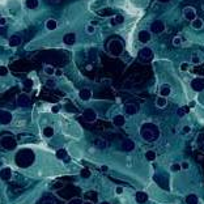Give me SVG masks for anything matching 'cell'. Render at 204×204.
<instances>
[{"label":"cell","mask_w":204,"mask_h":204,"mask_svg":"<svg viewBox=\"0 0 204 204\" xmlns=\"http://www.w3.org/2000/svg\"><path fill=\"white\" fill-rule=\"evenodd\" d=\"M186 203H187V204H198L199 199H198V196L195 194H190V195L186 196Z\"/></svg>","instance_id":"obj_27"},{"label":"cell","mask_w":204,"mask_h":204,"mask_svg":"<svg viewBox=\"0 0 204 204\" xmlns=\"http://www.w3.org/2000/svg\"><path fill=\"white\" fill-rule=\"evenodd\" d=\"M5 22H7V20L4 19V17H2V19H0V25H2V26H4V25H5Z\"/></svg>","instance_id":"obj_49"},{"label":"cell","mask_w":204,"mask_h":204,"mask_svg":"<svg viewBox=\"0 0 204 204\" xmlns=\"http://www.w3.org/2000/svg\"><path fill=\"white\" fill-rule=\"evenodd\" d=\"M63 42L66 43V45L72 46L73 43L76 42V34H75V33H67L66 36L63 37Z\"/></svg>","instance_id":"obj_17"},{"label":"cell","mask_w":204,"mask_h":204,"mask_svg":"<svg viewBox=\"0 0 204 204\" xmlns=\"http://www.w3.org/2000/svg\"><path fill=\"white\" fill-rule=\"evenodd\" d=\"M8 75V68L5 66H2L0 67V76L4 77V76H7Z\"/></svg>","instance_id":"obj_39"},{"label":"cell","mask_w":204,"mask_h":204,"mask_svg":"<svg viewBox=\"0 0 204 204\" xmlns=\"http://www.w3.org/2000/svg\"><path fill=\"white\" fill-rule=\"evenodd\" d=\"M173 45L174 46H181L182 45V38L181 37H174V40H173Z\"/></svg>","instance_id":"obj_40"},{"label":"cell","mask_w":204,"mask_h":204,"mask_svg":"<svg viewBox=\"0 0 204 204\" xmlns=\"http://www.w3.org/2000/svg\"><path fill=\"white\" fill-rule=\"evenodd\" d=\"M82 203H84V202H82L81 199H72L68 204H82Z\"/></svg>","instance_id":"obj_44"},{"label":"cell","mask_w":204,"mask_h":204,"mask_svg":"<svg viewBox=\"0 0 204 204\" xmlns=\"http://www.w3.org/2000/svg\"><path fill=\"white\" fill-rule=\"evenodd\" d=\"M46 85L47 86H55V81H53V80H49L46 82Z\"/></svg>","instance_id":"obj_48"},{"label":"cell","mask_w":204,"mask_h":204,"mask_svg":"<svg viewBox=\"0 0 204 204\" xmlns=\"http://www.w3.org/2000/svg\"><path fill=\"white\" fill-rule=\"evenodd\" d=\"M111 15H112V12L110 9H103V11L99 12V16H102V17H109Z\"/></svg>","instance_id":"obj_37"},{"label":"cell","mask_w":204,"mask_h":204,"mask_svg":"<svg viewBox=\"0 0 204 204\" xmlns=\"http://www.w3.org/2000/svg\"><path fill=\"white\" fill-rule=\"evenodd\" d=\"M188 67H190V66H188V63H186V62H185V63H182V64H181V71H182V72H186V71L188 69Z\"/></svg>","instance_id":"obj_43"},{"label":"cell","mask_w":204,"mask_h":204,"mask_svg":"<svg viewBox=\"0 0 204 204\" xmlns=\"http://www.w3.org/2000/svg\"><path fill=\"white\" fill-rule=\"evenodd\" d=\"M85 199H88L89 202H95L97 200V192H93V191H90V192H86L85 194Z\"/></svg>","instance_id":"obj_29"},{"label":"cell","mask_w":204,"mask_h":204,"mask_svg":"<svg viewBox=\"0 0 204 204\" xmlns=\"http://www.w3.org/2000/svg\"><path fill=\"white\" fill-rule=\"evenodd\" d=\"M140 136L148 143H153L160 137V128L153 123H144L140 128Z\"/></svg>","instance_id":"obj_1"},{"label":"cell","mask_w":204,"mask_h":204,"mask_svg":"<svg viewBox=\"0 0 204 204\" xmlns=\"http://www.w3.org/2000/svg\"><path fill=\"white\" fill-rule=\"evenodd\" d=\"M191 63H194V64H199L200 63V58L196 55V54H194L192 55V58H191Z\"/></svg>","instance_id":"obj_41"},{"label":"cell","mask_w":204,"mask_h":204,"mask_svg":"<svg viewBox=\"0 0 204 204\" xmlns=\"http://www.w3.org/2000/svg\"><path fill=\"white\" fill-rule=\"evenodd\" d=\"M79 97L82 101H89L90 97H92V92L89 89H81L79 92Z\"/></svg>","instance_id":"obj_19"},{"label":"cell","mask_w":204,"mask_h":204,"mask_svg":"<svg viewBox=\"0 0 204 204\" xmlns=\"http://www.w3.org/2000/svg\"><path fill=\"white\" fill-rule=\"evenodd\" d=\"M43 204H55V203H54L53 199H47V200H45V203H43Z\"/></svg>","instance_id":"obj_51"},{"label":"cell","mask_w":204,"mask_h":204,"mask_svg":"<svg viewBox=\"0 0 204 204\" xmlns=\"http://www.w3.org/2000/svg\"><path fill=\"white\" fill-rule=\"evenodd\" d=\"M13 119V115H12L11 111L7 110H2L0 111V123L2 124H9Z\"/></svg>","instance_id":"obj_8"},{"label":"cell","mask_w":204,"mask_h":204,"mask_svg":"<svg viewBox=\"0 0 204 204\" xmlns=\"http://www.w3.org/2000/svg\"><path fill=\"white\" fill-rule=\"evenodd\" d=\"M2 147L4 149H7V150H13L16 149V147H17V143L15 140V137H12V136H3L2 137Z\"/></svg>","instance_id":"obj_4"},{"label":"cell","mask_w":204,"mask_h":204,"mask_svg":"<svg viewBox=\"0 0 204 204\" xmlns=\"http://www.w3.org/2000/svg\"><path fill=\"white\" fill-rule=\"evenodd\" d=\"M51 110H53V112H58L59 111V107L58 106H53V109H51Z\"/></svg>","instance_id":"obj_52"},{"label":"cell","mask_w":204,"mask_h":204,"mask_svg":"<svg viewBox=\"0 0 204 204\" xmlns=\"http://www.w3.org/2000/svg\"><path fill=\"white\" fill-rule=\"evenodd\" d=\"M191 88H192L195 92H202L204 89V80L203 79H194L191 81Z\"/></svg>","instance_id":"obj_11"},{"label":"cell","mask_w":204,"mask_h":204,"mask_svg":"<svg viewBox=\"0 0 204 204\" xmlns=\"http://www.w3.org/2000/svg\"><path fill=\"white\" fill-rule=\"evenodd\" d=\"M153 58V53H152V50L148 49V47H143V49L139 51V59L141 60V62H149Z\"/></svg>","instance_id":"obj_5"},{"label":"cell","mask_w":204,"mask_h":204,"mask_svg":"<svg viewBox=\"0 0 204 204\" xmlns=\"http://www.w3.org/2000/svg\"><path fill=\"white\" fill-rule=\"evenodd\" d=\"M122 148L126 152H131V150L135 149V143H133L131 139H124V140L122 141Z\"/></svg>","instance_id":"obj_14"},{"label":"cell","mask_w":204,"mask_h":204,"mask_svg":"<svg viewBox=\"0 0 204 204\" xmlns=\"http://www.w3.org/2000/svg\"><path fill=\"white\" fill-rule=\"evenodd\" d=\"M109 53L114 56H118L123 53V43L119 40H112L109 42Z\"/></svg>","instance_id":"obj_3"},{"label":"cell","mask_w":204,"mask_h":204,"mask_svg":"<svg viewBox=\"0 0 204 204\" xmlns=\"http://www.w3.org/2000/svg\"><path fill=\"white\" fill-rule=\"evenodd\" d=\"M182 132H183V133H190L191 132V127H190V126H185V127L182 128Z\"/></svg>","instance_id":"obj_46"},{"label":"cell","mask_w":204,"mask_h":204,"mask_svg":"<svg viewBox=\"0 0 204 204\" xmlns=\"http://www.w3.org/2000/svg\"><path fill=\"white\" fill-rule=\"evenodd\" d=\"M170 93H171V88H170V85H168V84H164L161 86V89H160L161 97H168V95H170Z\"/></svg>","instance_id":"obj_22"},{"label":"cell","mask_w":204,"mask_h":204,"mask_svg":"<svg viewBox=\"0 0 204 204\" xmlns=\"http://www.w3.org/2000/svg\"><path fill=\"white\" fill-rule=\"evenodd\" d=\"M26 7L29 9H36L38 7V0H26Z\"/></svg>","instance_id":"obj_32"},{"label":"cell","mask_w":204,"mask_h":204,"mask_svg":"<svg viewBox=\"0 0 204 204\" xmlns=\"http://www.w3.org/2000/svg\"><path fill=\"white\" fill-rule=\"evenodd\" d=\"M50 2H53V3H59L60 0H50Z\"/></svg>","instance_id":"obj_56"},{"label":"cell","mask_w":204,"mask_h":204,"mask_svg":"<svg viewBox=\"0 0 204 204\" xmlns=\"http://www.w3.org/2000/svg\"><path fill=\"white\" fill-rule=\"evenodd\" d=\"M99 204H109V203H107V202H102V203H99Z\"/></svg>","instance_id":"obj_58"},{"label":"cell","mask_w":204,"mask_h":204,"mask_svg":"<svg viewBox=\"0 0 204 204\" xmlns=\"http://www.w3.org/2000/svg\"><path fill=\"white\" fill-rule=\"evenodd\" d=\"M82 118H84L85 122L93 123V122H95V119H97V112L93 109H85L84 112H82Z\"/></svg>","instance_id":"obj_6"},{"label":"cell","mask_w":204,"mask_h":204,"mask_svg":"<svg viewBox=\"0 0 204 204\" xmlns=\"http://www.w3.org/2000/svg\"><path fill=\"white\" fill-rule=\"evenodd\" d=\"M16 165L20 168H28L34 162V153L30 149H22L16 154Z\"/></svg>","instance_id":"obj_2"},{"label":"cell","mask_w":204,"mask_h":204,"mask_svg":"<svg viewBox=\"0 0 204 204\" xmlns=\"http://www.w3.org/2000/svg\"><path fill=\"white\" fill-rule=\"evenodd\" d=\"M114 20L116 21V24H123L124 22V16L123 15H115V17H114Z\"/></svg>","instance_id":"obj_36"},{"label":"cell","mask_w":204,"mask_h":204,"mask_svg":"<svg viewBox=\"0 0 204 204\" xmlns=\"http://www.w3.org/2000/svg\"><path fill=\"white\" fill-rule=\"evenodd\" d=\"M56 28H58V22L54 20V19H50L46 21V29L47 30H55Z\"/></svg>","instance_id":"obj_26"},{"label":"cell","mask_w":204,"mask_h":204,"mask_svg":"<svg viewBox=\"0 0 204 204\" xmlns=\"http://www.w3.org/2000/svg\"><path fill=\"white\" fill-rule=\"evenodd\" d=\"M181 166H182V170H187V169L190 168V164L187 161H185V162L181 164Z\"/></svg>","instance_id":"obj_45"},{"label":"cell","mask_w":204,"mask_h":204,"mask_svg":"<svg viewBox=\"0 0 204 204\" xmlns=\"http://www.w3.org/2000/svg\"><path fill=\"white\" fill-rule=\"evenodd\" d=\"M101 170H102V171H107V170H109V166H107V165H102V166H101Z\"/></svg>","instance_id":"obj_50"},{"label":"cell","mask_w":204,"mask_h":204,"mask_svg":"<svg viewBox=\"0 0 204 204\" xmlns=\"http://www.w3.org/2000/svg\"><path fill=\"white\" fill-rule=\"evenodd\" d=\"M164 30H165V24L162 22V21L156 20L154 22H152V25H150V32L152 33L158 34V33H162Z\"/></svg>","instance_id":"obj_9"},{"label":"cell","mask_w":204,"mask_h":204,"mask_svg":"<svg viewBox=\"0 0 204 204\" xmlns=\"http://www.w3.org/2000/svg\"><path fill=\"white\" fill-rule=\"evenodd\" d=\"M135 199L139 204H144L148 202V194L144 192V191H137L135 194Z\"/></svg>","instance_id":"obj_15"},{"label":"cell","mask_w":204,"mask_h":204,"mask_svg":"<svg viewBox=\"0 0 204 204\" xmlns=\"http://www.w3.org/2000/svg\"><path fill=\"white\" fill-rule=\"evenodd\" d=\"M170 170H171L173 173H178V171H181V170H182L181 164H173L171 166H170Z\"/></svg>","instance_id":"obj_34"},{"label":"cell","mask_w":204,"mask_h":204,"mask_svg":"<svg viewBox=\"0 0 204 204\" xmlns=\"http://www.w3.org/2000/svg\"><path fill=\"white\" fill-rule=\"evenodd\" d=\"M112 123H114V126H116V127H123L126 123V119L123 115H115L114 118H112Z\"/></svg>","instance_id":"obj_20"},{"label":"cell","mask_w":204,"mask_h":204,"mask_svg":"<svg viewBox=\"0 0 204 204\" xmlns=\"http://www.w3.org/2000/svg\"><path fill=\"white\" fill-rule=\"evenodd\" d=\"M0 177H2L3 181H9L12 178V170L9 168H4L2 169V171H0Z\"/></svg>","instance_id":"obj_18"},{"label":"cell","mask_w":204,"mask_h":204,"mask_svg":"<svg viewBox=\"0 0 204 204\" xmlns=\"http://www.w3.org/2000/svg\"><path fill=\"white\" fill-rule=\"evenodd\" d=\"M93 145L97 147V148H99V149H105L106 145H107V143L103 140V139L97 137V139H94V140H93Z\"/></svg>","instance_id":"obj_23"},{"label":"cell","mask_w":204,"mask_h":204,"mask_svg":"<svg viewBox=\"0 0 204 204\" xmlns=\"http://www.w3.org/2000/svg\"><path fill=\"white\" fill-rule=\"evenodd\" d=\"M156 152H153V150H147L145 152V158L148 160V161H154L156 160Z\"/></svg>","instance_id":"obj_30"},{"label":"cell","mask_w":204,"mask_h":204,"mask_svg":"<svg viewBox=\"0 0 204 204\" xmlns=\"http://www.w3.org/2000/svg\"><path fill=\"white\" fill-rule=\"evenodd\" d=\"M115 192L118 194V195H122L123 194V187H120V186H119V187H116L115 188Z\"/></svg>","instance_id":"obj_47"},{"label":"cell","mask_w":204,"mask_h":204,"mask_svg":"<svg viewBox=\"0 0 204 204\" xmlns=\"http://www.w3.org/2000/svg\"><path fill=\"white\" fill-rule=\"evenodd\" d=\"M43 71H45V73H46V75H49V76H53V75H55V73H56L54 67H45Z\"/></svg>","instance_id":"obj_33"},{"label":"cell","mask_w":204,"mask_h":204,"mask_svg":"<svg viewBox=\"0 0 204 204\" xmlns=\"http://www.w3.org/2000/svg\"><path fill=\"white\" fill-rule=\"evenodd\" d=\"M124 111H126V114H128V115H135L139 111V106L135 105V103H128V105H126Z\"/></svg>","instance_id":"obj_16"},{"label":"cell","mask_w":204,"mask_h":204,"mask_svg":"<svg viewBox=\"0 0 204 204\" xmlns=\"http://www.w3.org/2000/svg\"><path fill=\"white\" fill-rule=\"evenodd\" d=\"M24 86H25V89H32V86H33V81L30 80V79H26L24 81Z\"/></svg>","instance_id":"obj_38"},{"label":"cell","mask_w":204,"mask_h":204,"mask_svg":"<svg viewBox=\"0 0 204 204\" xmlns=\"http://www.w3.org/2000/svg\"><path fill=\"white\" fill-rule=\"evenodd\" d=\"M168 105V101H166V97H158L156 99V106L160 107V109H164V107H166Z\"/></svg>","instance_id":"obj_25"},{"label":"cell","mask_w":204,"mask_h":204,"mask_svg":"<svg viewBox=\"0 0 204 204\" xmlns=\"http://www.w3.org/2000/svg\"><path fill=\"white\" fill-rule=\"evenodd\" d=\"M191 26H192L195 30H200L203 26H204V22L202 19H199V17H196L195 20L191 21Z\"/></svg>","instance_id":"obj_21"},{"label":"cell","mask_w":204,"mask_h":204,"mask_svg":"<svg viewBox=\"0 0 204 204\" xmlns=\"http://www.w3.org/2000/svg\"><path fill=\"white\" fill-rule=\"evenodd\" d=\"M160 2H162V3H166V2H170V0H160Z\"/></svg>","instance_id":"obj_57"},{"label":"cell","mask_w":204,"mask_h":204,"mask_svg":"<svg viewBox=\"0 0 204 204\" xmlns=\"http://www.w3.org/2000/svg\"><path fill=\"white\" fill-rule=\"evenodd\" d=\"M55 75H56V76H60V75H62V71H56Z\"/></svg>","instance_id":"obj_55"},{"label":"cell","mask_w":204,"mask_h":204,"mask_svg":"<svg viewBox=\"0 0 204 204\" xmlns=\"http://www.w3.org/2000/svg\"><path fill=\"white\" fill-rule=\"evenodd\" d=\"M94 32H95L94 25H88V26H86V33H88V34H93Z\"/></svg>","instance_id":"obj_42"},{"label":"cell","mask_w":204,"mask_h":204,"mask_svg":"<svg viewBox=\"0 0 204 204\" xmlns=\"http://www.w3.org/2000/svg\"><path fill=\"white\" fill-rule=\"evenodd\" d=\"M56 158L59 160H64V161H68V154L66 149H59L56 150Z\"/></svg>","instance_id":"obj_24"},{"label":"cell","mask_w":204,"mask_h":204,"mask_svg":"<svg viewBox=\"0 0 204 204\" xmlns=\"http://www.w3.org/2000/svg\"><path fill=\"white\" fill-rule=\"evenodd\" d=\"M54 135V128L53 127H45L43 128V136L45 137H51Z\"/></svg>","instance_id":"obj_31"},{"label":"cell","mask_w":204,"mask_h":204,"mask_svg":"<svg viewBox=\"0 0 204 204\" xmlns=\"http://www.w3.org/2000/svg\"><path fill=\"white\" fill-rule=\"evenodd\" d=\"M188 111H190L188 106H182V107H179V109L177 110V115L179 116V118H182V116H185L186 114H188Z\"/></svg>","instance_id":"obj_28"},{"label":"cell","mask_w":204,"mask_h":204,"mask_svg":"<svg viewBox=\"0 0 204 204\" xmlns=\"http://www.w3.org/2000/svg\"><path fill=\"white\" fill-rule=\"evenodd\" d=\"M17 105L20 107H26L30 105V97L26 93H21L17 95Z\"/></svg>","instance_id":"obj_7"},{"label":"cell","mask_w":204,"mask_h":204,"mask_svg":"<svg viewBox=\"0 0 204 204\" xmlns=\"http://www.w3.org/2000/svg\"><path fill=\"white\" fill-rule=\"evenodd\" d=\"M80 175L84 178V179H86V178L90 177V170H89V169H82V170L80 171Z\"/></svg>","instance_id":"obj_35"},{"label":"cell","mask_w":204,"mask_h":204,"mask_svg":"<svg viewBox=\"0 0 204 204\" xmlns=\"http://www.w3.org/2000/svg\"><path fill=\"white\" fill-rule=\"evenodd\" d=\"M21 43H22V37H21V34H13V36H11L9 38V46L11 47H17L20 46Z\"/></svg>","instance_id":"obj_12"},{"label":"cell","mask_w":204,"mask_h":204,"mask_svg":"<svg viewBox=\"0 0 204 204\" xmlns=\"http://www.w3.org/2000/svg\"><path fill=\"white\" fill-rule=\"evenodd\" d=\"M110 22H111V25H112V26H115V25H118V24H116V21H115L114 19H111V21H110Z\"/></svg>","instance_id":"obj_53"},{"label":"cell","mask_w":204,"mask_h":204,"mask_svg":"<svg viewBox=\"0 0 204 204\" xmlns=\"http://www.w3.org/2000/svg\"><path fill=\"white\" fill-rule=\"evenodd\" d=\"M137 38H139V41H140L141 43H144V45H145V43H148L150 41V38H152L150 32H148V30H141V32H139Z\"/></svg>","instance_id":"obj_13"},{"label":"cell","mask_w":204,"mask_h":204,"mask_svg":"<svg viewBox=\"0 0 204 204\" xmlns=\"http://www.w3.org/2000/svg\"><path fill=\"white\" fill-rule=\"evenodd\" d=\"M183 17L188 21H192L196 19V11H195L192 7H186L183 9Z\"/></svg>","instance_id":"obj_10"},{"label":"cell","mask_w":204,"mask_h":204,"mask_svg":"<svg viewBox=\"0 0 204 204\" xmlns=\"http://www.w3.org/2000/svg\"><path fill=\"white\" fill-rule=\"evenodd\" d=\"M82 204H94V203H93V202H89V200H85Z\"/></svg>","instance_id":"obj_54"}]
</instances>
